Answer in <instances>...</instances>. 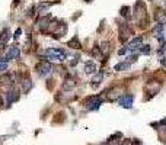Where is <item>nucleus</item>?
Listing matches in <instances>:
<instances>
[{
    "mask_svg": "<svg viewBox=\"0 0 166 145\" xmlns=\"http://www.w3.org/2000/svg\"><path fill=\"white\" fill-rule=\"evenodd\" d=\"M99 145H107V144H99Z\"/></svg>",
    "mask_w": 166,
    "mask_h": 145,
    "instance_id": "nucleus-29",
    "label": "nucleus"
},
{
    "mask_svg": "<svg viewBox=\"0 0 166 145\" xmlns=\"http://www.w3.org/2000/svg\"><path fill=\"white\" fill-rule=\"evenodd\" d=\"M9 35H10V32H9V29H5V31L2 32V36H0V41H2V42H6V41H8L9 38H10Z\"/></svg>",
    "mask_w": 166,
    "mask_h": 145,
    "instance_id": "nucleus-19",
    "label": "nucleus"
},
{
    "mask_svg": "<svg viewBox=\"0 0 166 145\" xmlns=\"http://www.w3.org/2000/svg\"><path fill=\"white\" fill-rule=\"evenodd\" d=\"M75 86H76L75 79H72V77H67L66 81H64V89H66V90H70V89H73Z\"/></svg>",
    "mask_w": 166,
    "mask_h": 145,
    "instance_id": "nucleus-11",
    "label": "nucleus"
},
{
    "mask_svg": "<svg viewBox=\"0 0 166 145\" xmlns=\"http://www.w3.org/2000/svg\"><path fill=\"white\" fill-rule=\"evenodd\" d=\"M133 100H134L133 94H125V96H123L120 99V106L125 107V109H130L133 106Z\"/></svg>",
    "mask_w": 166,
    "mask_h": 145,
    "instance_id": "nucleus-5",
    "label": "nucleus"
},
{
    "mask_svg": "<svg viewBox=\"0 0 166 145\" xmlns=\"http://www.w3.org/2000/svg\"><path fill=\"white\" fill-rule=\"evenodd\" d=\"M21 84H22V90L24 91H28V90L32 87V83H31V80H28V79H24V80L21 81Z\"/></svg>",
    "mask_w": 166,
    "mask_h": 145,
    "instance_id": "nucleus-13",
    "label": "nucleus"
},
{
    "mask_svg": "<svg viewBox=\"0 0 166 145\" xmlns=\"http://www.w3.org/2000/svg\"><path fill=\"white\" fill-rule=\"evenodd\" d=\"M96 70V65L93 64V63H86L85 64V72L86 74H93Z\"/></svg>",
    "mask_w": 166,
    "mask_h": 145,
    "instance_id": "nucleus-12",
    "label": "nucleus"
},
{
    "mask_svg": "<svg viewBox=\"0 0 166 145\" xmlns=\"http://www.w3.org/2000/svg\"><path fill=\"white\" fill-rule=\"evenodd\" d=\"M163 6H165V8H166V0H163Z\"/></svg>",
    "mask_w": 166,
    "mask_h": 145,
    "instance_id": "nucleus-26",
    "label": "nucleus"
},
{
    "mask_svg": "<svg viewBox=\"0 0 166 145\" xmlns=\"http://www.w3.org/2000/svg\"><path fill=\"white\" fill-rule=\"evenodd\" d=\"M130 63H120V64L115 65V70L117 71H124V70H128L130 68Z\"/></svg>",
    "mask_w": 166,
    "mask_h": 145,
    "instance_id": "nucleus-14",
    "label": "nucleus"
},
{
    "mask_svg": "<svg viewBox=\"0 0 166 145\" xmlns=\"http://www.w3.org/2000/svg\"><path fill=\"white\" fill-rule=\"evenodd\" d=\"M67 47H70V48H80V42L77 39V36H73L72 39L67 42Z\"/></svg>",
    "mask_w": 166,
    "mask_h": 145,
    "instance_id": "nucleus-10",
    "label": "nucleus"
},
{
    "mask_svg": "<svg viewBox=\"0 0 166 145\" xmlns=\"http://www.w3.org/2000/svg\"><path fill=\"white\" fill-rule=\"evenodd\" d=\"M18 99H19V93L15 91V90H10V91H8V94H6V103H8V106H10L13 102H16Z\"/></svg>",
    "mask_w": 166,
    "mask_h": 145,
    "instance_id": "nucleus-6",
    "label": "nucleus"
},
{
    "mask_svg": "<svg viewBox=\"0 0 166 145\" xmlns=\"http://www.w3.org/2000/svg\"><path fill=\"white\" fill-rule=\"evenodd\" d=\"M50 20H51V16H44L40 20V28L41 31H47V28L50 26Z\"/></svg>",
    "mask_w": 166,
    "mask_h": 145,
    "instance_id": "nucleus-8",
    "label": "nucleus"
},
{
    "mask_svg": "<svg viewBox=\"0 0 166 145\" xmlns=\"http://www.w3.org/2000/svg\"><path fill=\"white\" fill-rule=\"evenodd\" d=\"M101 103H102V100H101L99 96H91L86 100V107H88L89 110H96L101 106Z\"/></svg>",
    "mask_w": 166,
    "mask_h": 145,
    "instance_id": "nucleus-4",
    "label": "nucleus"
},
{
    "mask_svg": "<svg viewBox=\"0 0 166 145\" xmlns=\"http://www.w3.org/2000/svg\"><path fill=\"white\" fill-rule=\"evenodd\" d=\"M21 33H22V29L19 28L16 32H15V35H13V39H19V36H21Z\"/></svg>",
    "mask_w": 166,
    "mask_h": 145,
    "instance_id": "nucleus-22",
    "label": "nucleus"
},
{
    "mask_svg": "<svg viewBox=\"0 0 166 145\" xmlns=\"http://www.w3.org/2000/svg\"><path fill=\"white\" fill-rule=\"evenodd\" d=\"M128 47H127V48H121L120 49V51H118V54H120V55H124V54H127V51H128Z\"/></svg>",
    "mask_w": 166,
    "mask_h": 145,
    "instance_id": "nucleus-23",
    "label": "nucleus"
},
{
    "mask_svg": "<svg viewBox=\"0 0 166 145\" xmlns=\"http://www.w3.org/2000/svg\"><path fill=\"white\" fill-rule=\"evenodd\" d=\"M53 5H54L53 2H47V3H40V6H38V10H40V12H45V10L50 8V6H53Z\"/></svg>",
    "mask_w": 166,
    "mask_h": 145,
    "instance_id": "nucleus-15",
    "label": "nucleus"
},
{
    "mask_svg": "<svg viewBox=\"0 0 166 145\" xmlns=\"http://www.w3.org/2000/svg\"><path fill=\"white\" fill-rule=\"evenodd\" d=\"M99 48H101V52H104L105 55H108V52H109V42H102Z\"/></svg>",
    "mask_w": 166,
    "mask_h": 145,
    "instance_id": "nucleus-16",
    "label": "nucleus"
},
{
    "mask_svg": "<svg viewBox=\"0 0 166 145\" xmlns=\"http://www.w3.org/2000/svg\"><path fill=\"white\" fill-rule=\"evenodd\" d=\"M47 55L51 61H64L66 60V52L60 48H54V49H47Z\"/></svg>",
    "mask_w": 166,
    "mask_h": 145,
    "instance_id": "nucleus-1",
    "label": "nucleus"
},
{
    "mask_svg": "<svg viewBox=\"0 0 166 145\" xmlns=\"http://www.w3.org/2000/svg\"><path fill=\"white\" fill-rule=\"evenodd\" d=\"M121 145H134V144H133V141H131V139H124Z\"/></svg>",
    "mask_w": 166,
    "mask_h": 145,
    "instance_id": "nucleus-24",
    "label": "nucleus"
},
{
    "mask_svg": "<svg viewBox=\"0 0 166 145\" xmlns=\"http://www.w3.org/2000/svg\"><path fill=\"white\" fill-rule=\"evenodd\" d=\"M0 106H2V97H0Z\"/></svg>",
    "mask_w": 166,
    "mask_h": 145,
    "instance_id": "nucleus-28",
    "label": "nucleus"
},
{
    "mask_svg": "<svg viewBox=\"0 0 166 145\" xmlns=\"http://www.w3.org/2000/svg\"><path fill=\"white\" fill-rule=\"evenodd\" d=\"M85 2H88V3H89V2H92V0H85Z\"/></svg>",
    "mask_w": 166,
    "mask_h": 145,
    "instance_id": "nucleus-27",
    "label": "nucleus"
},
{
    "mask_svg": "<svg viewBox=\"0 0 166 145\" xmlns=\"http://www.w3.org/2000/svg\"><path fill=\"white\" fill-rule=\"evenodd\" d=\"M140 51L143 52V54H149V52H150V47H149V45H141Z\"/></svg>",
    "mask_w": 166,
    "mask_h": 145,
    "instance_id": "nucleus-20",
    "label": "nucleus"
},
{
    "mask_svg": "<svg viewBox=\"0 0 166 145\" xmlns=\"http://www.w3.org/2000/svg\"><path fill=\"white\" fill-rule=\"evenodd\" d=\"M101 80H102V71H99V72H96V74H95V77H93V83H92V84H93V86H98V84H99L101 83Z\"/></svg>",
    "mask_w": 166,
    "mask_h": 145,
    "instance_id": "nucleus-17",
    "label": "nucleus"
},
{
    "mask_svg": "<svg viewBox=\"0 0 166 145\" xmlns=\"http://www.w3.org/2000/svg\"><path fill=\"white\" fill-rule=\"evenodd\" d=\"M19 54H21V51H19V47H12V48L9 49L8 52V60H12V58H19Z\"/></svg>",
    "mask_w": 166,
    "mask_h": 145,
    "instance_id": "nucleus-7",
    "label": "nucleus"
},
{
    "mask_svg": "<svg viewBox=\"0 0 166 145\" xmlns=\"http://www.w3.org/2000/svg\"><path fill=\"white\" fill-rule=\"evenodd\" d=\"M160 63H162V65H165V67H166V57H165V58H162V60H160Z\"/></svg>",
    "mask_w": 166,
    "mask_h": 145,
    "instance_id": "nucleus-25",
    "label": "nucleus"
},
{
    "mask_svg": "<svg viewBox=\"0 0 166 145\" xmlns=\"http://www.w3.org/2000/svg\"><path fill=\"white\" fill-rule=\"evenodd\" d=\"M146 6H144V3L143 2H137L136 3V6H134V16L137 20H141L143 17H146Z\"/></svg>",
    "mask_w": 166,
    "mask_h": 145,
    "instance_id": "nucleus-2",
    "label": "nucleus"
},
{
    "mask_svg": "<svg viewBox=\"0 0 166 145\" xmlns=\"http://www.w3.org/2000/svg\"><path fill=\"white\" fill-rule=\"evenodd\" d=\"M121 15L125 17H128V8L127 6H124V8H121Z\"/></svg>",
    "mask_w": 166,
    "mask_h": 145,
    "instance_id": "nucleus-21",
    "label": "nucleus"
},
{
    "mask_svg": "<svg viewBox=\"0 0 166 145\" xmlns=\"http://www.w3.org/2000/svg\"><path fill=\"white\" fill-rule=\"evenodd\" d=\"M141 42H143V38H141V36H139V38H136V39L131 41V44H130V47H128V48H130V49L140 48V47H141Z\"/></svg>",
    "mask_w": 166,
    "mask_h": 145,
    "instance_id": "nucleus-9",
    "label": "nucleus"
},
{
    "mask_svg": "<svg viewBox=\"0 0 166 145\" xmlns=\"http://www.w3.org/2000/svg\"><path fill=\"white\" fill-rule=\"evenodd\" d=\"M51 68H53V65H51V63H48V61H42V63H40V64L37 65V71H38V74L42 76V77H45L47 74H50Z\"/></svg>",
    "mask_w": 166,
    "mask_h": 145,
    "instance_id": "nucleus-3",
    "label": "nucleus"
},
{
    "mask_svg": "<svg viewBox=\"0 0 166 145\" xmlns=\"http://www.w3.org/2000/svg\"><path fill=\"white\" fill-rule=\"evenodd\" d=\"M101 55H102V52H101L99 47H95V48L92 49V57L93 58H101Z\"/></svg>",
    "mask_w": 166,
    "mask_h": 145,
    "instance_id": "nucleus-18",
    "label": "nucleus"
}]
</instances>
